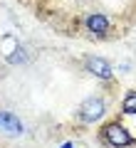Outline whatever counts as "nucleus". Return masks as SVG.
<instances>
[{"label":"nucleus","mask_w":136,"mask_h":148,"mask_svg":"<svg viewBox=\"0 0 136 148\" xmlns=\"http://www.w3.org/2000/svg\"><path fill=\"white\" fill-rule=\"evenodd\" d=\"M99 138H101V143H106V146H114V148H126V146H131V133L126 131L124 126H121L119 121H111V123H106L104 128H101V133H99Z\"/></svg>","instance_id":"obj_1"},{"label":"nucleus","mask_w":136,"mask_h":148,"mask_svg":"<svg viewBox=\"0 0 136 148\" xmlns=\"http://www.w3.org/2000/svg\"><path fill=\"white\" fill-rule=\"evenodd\" d=\"M104 114H106V99L104 96H89L87 101H82L77 116H79L82 123H94V121H99Z\"/></svg>","instance_id":"obj_2"},{"label":"nucleus","mask_w":136,"mask_h":148,"mask_svg":"<svg viewBox=\"0 0 136 148\" xmlns=\"http://www.w3.org/2000/svg\"><path fill=\"white\" fill-rule=\"evenodd\" d=\"M84 67H87V72H92L94 77H99V79H111V77H114L111 62L104 59V57H97V54H89V57L84 59Z\"/></svg>","instance_id":"obj_3"},{"label":"nucleus","mask_w":136,"mask_h":148,"mask_svg":"<svg viewBox=\"0 0 136 148\" xmlns=\"http://www.w3.org/2000/svg\"><path fill=\"white\" fill-rule=\"evenodd\" d=\"M109 17L101 15V12H89V17L84 20V27H87L92 35H106L109 32Z\"/></svg>","instance_id":"obj_4"},{"label":"nucleus","mask_w":136,"mask_h":148,"mask_svg":"<svg viewBox=\"0 0 136 148\" xmlns=\"http://www.w3.org/2000/svg\"><path fill=\"white\" fill-rule=\"evenodd\" d=\"M0 131L8 133V136H17V133L22 131L20 119H17L15 114H10V111H0Z\"/></svg>","instance_id":"obj_5"},{"label":"nucleus","mask_w":136,"mask_h":148,"mask_svg":"<svg viewBox=\"0 0 136 148\" xmlns=\"http://www.w3.org/2000/svg\"><path fill=\"white\" fill-rule=\"evenodd\" d=\"M124 114H136V91H129L124 96Z\"/></svg>","instance_id":"obj_6"}]
</instances>
